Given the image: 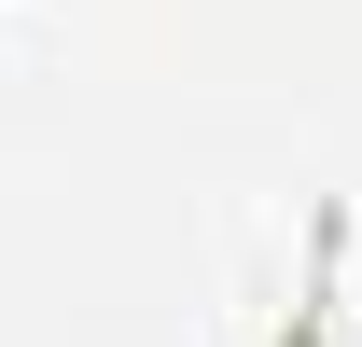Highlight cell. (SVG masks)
Here are the masks:
<instances>
[{
    "mask_svg": "<svg viewBox=\"0 0 362 347\" xmlns=\"http://www.w3.org/2000/svg\"><path fill=\"white\" fill-rule=\"evenodd\" d=\"M349 250H362V222L349 209H307V292H293V319H265V347H362Z\"/></svg>",
    "mask_w": 362,
    "mask_h": 347,
    "instance_id": "6da1fadb",
    "label": "cell"
}]
</instances>
